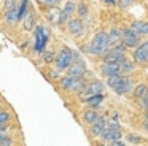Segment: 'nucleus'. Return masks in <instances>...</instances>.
Wrapping results in <instances>:
<instances>
[{"mask_svg":"<svg viewBox=\"0 0 148 146\" xmlns=\"http://www.w3.org/2000/svg\"><path fill=\"white\" fill-rule=\"evenodd\" d=\"M5 19H7L8 24H16L19 21V6L13 5L11 8H8L5 13Z\"/></svg>","mask_w":148,"mask_h":146,"instance_id":"f3484780","label":"nucleus"},{"mask_svg":"<svg viewBox=\"0 0 148 146\" xmlns=\"http://www.w3.org/2000/svg\"><path fill=\"white\" fill-rule=\"evenodd\" d=\"M126 140H127V143H131V145H140L143 138L138 136V135H134V133H129V135L126 136Z\"/></svg>","mask_w":148,"mask_h":146,"instance_id":"bb28decb","label":"nucleus"},{"mask_svg":"<svg viewBox=\"0 0 148 146\" xmlns=\"http://www.w3.org/2000/svg\"><path fill=\"white\" fill-rule=\"evenodd\" d=\"M110 48V40H108V32H97L92 37V40L89 41L86 48V53H89L91 56H99L102 57V54L107 53V49Z\"/></svg>","mask_w":148,"mask_h":146,"instance_id":"f257e3e1","label":"nucleus"},{"mask_svg":"<svg viewBox=\"0 0 148 146\" xmlns=\"http://www.w3.org/2000/svg\"><path fill=\"white\" fill-rule=\"evenodd\" d=\"M105 126H107L105 117L100 116L99 119L96 121V122L91 124V127H89V133H91V136H92V138H97V136H100V133H102V130H103V127H105Z\"/></svg>","mask_w":148,"mask_h":146,"instance_id":"4468645a","label":"nucleus"},{"mask_svg":"<svg viewBox=\"0 0 148 146\" xmlns=\"http://www.w3.org/2000/svg\"><path fill=\"white\" fill-rule=\"evenodd\" d=\"M123 78H124V76H123L121 73H116V75L108 76V78H107V86H108L110 89H113V91H115V89L118 87L119 84H121Z\"/></svg>","mask_w":148,"mask_h":146,"instance_id":"6ab92c4d","label":"nucleus"},{"mask_svg":"<svg viewBox=\"0 0 148 146\" xmlns=\"http://www.w3.org/2000/svg\"><path fill=\"white\" fill-rule=\"evenodd\" d=\"M7 129H8L7 124H0V133H5V132H7Z\"/></svg>","mask_w":148,"mask_h":146,"instance_id":"e433bc0d","label":"nucleus"},{"mask_svg":"<svg viewBox=\"0 0 148 146\" xmlns=\"http://www.w3.org/2000/svg\"><path fill=\"white\" fill-rule=\"evenodd\" d=\"M100 73L102 76L108 78L112 75H116V73H121V65L118 62H103L100 65Z\"/></svg>","mask_w":148,"mask_h":146,"instance_id":"f8f14e48","label":"nucleus"},{"mask_svg":"<svg viewBox=\"0 0 148 146\" xmlns=\"http://www.w3.org/2000/svg\"><path fill=\"white\" fill-rule=\"evenodd\" d=\"M29 11V0H21V5H19V21H23L24 16L27 14Z\"/></svg>","mask_w":148,"mask_h":146,"instance_id":"a878e982","label":"nucleus"},{"mask_svg":"<svg viewBox=\"0 0 148 146\" xmlns=\"http://www.w3.org/2000/svg\"><path fill=\"white\" fill-rule=\"evenodd\" d=\"M112 146H124V141L123 140H116V141H113V143H110Z\"/></svg>","mask_w":148,"mask_h":146,"instance_id":"c9c22d12","label":"nucleus"},{"mask_svg":"<svg viewBox=\"0 0 148 146\" xmlns=\"http://www.w3.org/2000/svg\"><path fill=\"white\" fill-rule=\"evenodd\" d=\"M77 14H78V18H81V19L88 18V14H89V8H88V5L84 2H81V3L77 5Z\"/></svg>","mask_w":148,"mask_h":146,"instance_id":"393cba45","label":"nucleus"},{"mask_svg":"<svg viewBox=\"0 0 148 146\" xmlns=\"http://www.w3.org/2000/svg\"><path fill=\"white\" fill-rule=\"evenodd\" d=\"M119 65H121V73H123V75H127V73L134 72V68H135V62L129 60L127 57H126V59L119 63Z\"/></svg>","mask_w":148,"mask_h":146,"instance_id":"b1692460","label":"nucleus"},{"mask_svg":"<svg viewBox=\"0 0 148 146\" xmlns=\"http://www.w3.org/2000/svg\"><path fill=\"white\" fill-rule=\"evenodd\" d=\"M67 30L70 32L72 35L78 37V35L83 33L84 30V24H83V19L81 18H70L67 22Z\"/></svg>","mask_w":148,"mask_h":146,"instance_id":"9b49d317","label":"nucleus"},{"mask_svg":"<svg viewBox=\"0 0 148 146\" xmlns=\"http://www.w3.org/2000/svg\"><path fill=\"white\" fill-rule=\"evenodd\" d=\"M23 21H24V29H26V30H32L34 22H35V11H32V10L27 11V14L24 16Z\"/></svg>","mask_w":148,"mask_h":146,"instance_id":"4be33fe9","label":"nucleus"},{"mask_svg":"<svg viewBox=\"0 0 148 146\" xmlns=\"http://www.w3.org/2000/svg\"><path fill=\"white\" fill-rule=\"evenodd\" d=\"M134 3H135V0H118L116 5H118L121 10H126V8H129V6H132Z\"/></svg>","mask_w":148,"mask_h":146,"instance_id":"c85d7f7f","label":"nucleus"},{"mask_svg":"<svg viewBox=\"0 0 148 146\" xmlns=\"http://www.w3.org/2000/svg\"><path fill=\"white\" fill-rule=\"evenodd\" d=\"M108 40H110V46L115 44V43L123 41V30H119V29H112V30L108 32Z\"/></svg>","mask_w":148,"mask_h":146,"instance_id":"aec40b11","label":"nucleus"},{"mask_svg":"<svg viewBox=\"0 0 148 146\" xmlns=\"http://www.w3.org/2000/svg\"><path fill=\"white\" fill-rule=\"evenodd\" d=\"M42 5H46V6H56L62 2V0H38Z\"/></svg>","mask_w":148,"mask_h":146,"instance_id":"2f4dec72","label":"nucleus"},{"mask_svg":"<svg viewBox=\"0 0 148 146\" xmlns=\"http://www.w3.org/2000/svg\"><path fill=\"white\" fill-rule=\"evenodd\" d=\"M102 59H103V62H118V63H121L123 60L126 59V54L116 53V51H112V49H107V53L102 54Z\"/></svg>","mask_w":148,"mask_h":146,"instance_id":"2eb2a0df","label":"nucleus"},{"mask_svg":"<svg viewBox=\"0 0 148 146\" xmlns=\"http://www.w3.org/2000/svg\"><path fill=\"white\" fill-rule=\"evenodd\" d=\"M102 116V114L97 111V108H89V110H84L83 111V121L84 122H88V124H92V122H96L99 117Z\"/></svg>","mask_w":148,"mask_h":146,"instance_id":"dca6fc26","label":"nucleus"},{"mask_svg":"<svg viewBox=\"0 0 148 146\" xmlns=\"http://www.w3.org/2000/svg\"><path fill=\"white\" fill-rule=\"evenodd\" d=\"M73 62V51L70 48H62L54 57V63H56V68L59 72H65V70L70 67V63Z\"/></svg>","mask_w":148,"mask_h":146,"instance_id":"20e7f679","label":"nucleus"},{"mask_svg":"<svg viewBox=\"0 0 148 146\" xmlns=\"http://www.w3.org/2000/svg\"><path fill=\"white\" fill-rule=\"evenodd\" d=\"M49 75H51V78H54V79H59V70L56 68V70H53L51 73H49Z\"/></svg>","mask_w":148,"mask_h":146,"instance_id":"f704fd0d","label":"nucleus"},{"mask_svg":"<svg viewBox=\"0 0 148 146\" xmlns=\"http://www.w3.org/2000/svg\"><path fill=\"white\" fill-rule=\"evenodd\" d=\"M148 95V86L147 84H138L134 87V97L137 98V100H142L143 97H147Z\"/></svg>","mask_w":148,"mask_h":146,"instance_id":"5701e85b","label":"nucleus"},{"mask_svg":"<svg viewBox=\"0 0 148 146\" xmlns=\"http://www.w3.org/2000/svg\"><path fill=\"white\" fill-rule=\"evenodd\" d=\"M103 89H105V84L102 81H92V83H88L84 91L81 92V97H89V95H94V94H102Z\"/></svg>","mask_w":148,"mask_h":146,"instance_id":"9d476101","label":"nucleus"},{"mask_svg":"<svg viewBox=\"0 0 148 146\" xmlns=\"http://www.w3.org/2000/svg\"><path fill=\"white\" fill-rule=\"evenodd\" d=\"M143 129L148 132V121H145V124H143Z\"/></svg>","mask_w":148,"mask_h":146,"instance_id":"4c0bfd02","label":"nucleus"},{"mask_svg":"<svg viewBox=\"0 0 148 146\" xmlns=\"http://www.w3.org/2000/svg\"><path fill=\"white\" fill-rule=\"evenodd\" d=\"M59 84H61V87L67 92H80L81 94V92L84 91L88 83L84 81V78H73V76L67 75V76H62V78L59 79Z\"/></svg>","mask_w":148,"mask_h":146,"instance_id":"f03ea898","label":"nucleus"},{"mask_svg":"<svg viewBox=\"0 0 148 146\" xmlns=\"http://www.w3.org/2000/svg\"><path fill=\"white\" fill-rule=\"evenodd\" d=\"M3 3H5V10H8L13 5H16V0H3Z\"/></svg>","mask_w":148,"mask_h":146,"instance_id":"473e14b6","label":"nucleus"},{"mask_svg":"<svg viewBox=\"0 0 148 146\" xmlns=\"http://www.w3.org/2000/svg\"><path fill=\"white\" fill-rule=\"evenodd\" d=\"M132 57H134V62L138 63V65H142V67L148 65V40L140 43L137 48H134Z\"/></svg>","mask_w":148,"mask_h":146,"instance_id":"423d86ee","label":"nucleus"},{"mask_svg":"<svg viewBox=\"0 0 148 146\" xmlns=\"http://www.w3.org/2000/svg\"><path fill=\"white\" fill-rule=\"evenodd\" d=\"M105 5H108V6H116V3H118V0H102Z\"/></svg>","mask_w":148,"mask_h":146,"instance_id":"72a5a7b5","label":"nucleus"},{"mask_svg":"<svg viewBox=\"0 0 148 146\" xmlns=\"http://www.w3.org/2000/svg\"><path fill=\"white\" fill-rule=\"evenodd\" d=\"M54 57H56V54L53 53V51H46V53L43 54V60H45L46 63H51V62H54Z\"/></svg>","mask_w":148,"mask_h":146,"instance_id":"c756f323","label":"nucleus"},{"mask_svg":"<svg viewBox=\"0 0 148 146\" xmlns=\"http://www.w3.org/2000/svg\"><path fill=\"white\" fill-rule=\"evenodd\" d=\"M13 145V140L10 136H7L5 133H0V146H10Z\"/></svg>","mask_w":148,"mask_h":146,"instance_id":"cd10ccee","label":"nucleus"},{"mask_svg":"<svg viewBox=\"0 0 148 146\" xmlns=\"http://www.w3.org/2000/svg\"><path fill=\"white\" fill-rule=\"evenodd\" d=\"M134 87H135L134 81H132L131 78H127V76H124L121 84L115 89V92L118 95H127V94H131V92H134Z\"/></svg>","mask_w":148,"mask_h":146,"instance_id":"ddd939ff","label":"nucleus"},{"mask_svg":"<svg viewBox=\"0 0 148 146\" xmlns=\"http://www.w3.org/2000/svg\"><path fill=\"white\" fill-rule=\"evenodd\" d=\"M123 43L126 44L127 48H137L138 44L142 43L140 41V33L137 30H134L132 27H126L123 29Z\"/></svg>","mask_w":148,"mask_h":146,"instance_id":"39448f33","label":"nucleus"},{"mask_svg":"<svg viewBox=\"0 0 148 146\" xmlns=\"http://www.w3.org/2000/svg\"><path fill=\"white\" fill-rule=\"evenodd\" d=\"M73 13H77V5H75V2L69 0V2L64 5V8L61 10V16H59L58 24H59V25L67 24V22H69V19L72 18V14H73Z\"/></svg>","mask_w":148,"mask_h":146,"instance_id":"6e6552de","label":"nucleus"},{"mask_svg":"<svg viewBox=\"0 0 148 146\" xmlns=\"http://www.w3.org/2000/svg\"><path fill=\"white\" fill-rule=\"evenodd\" d=\"M84 103H86L89 108H99L100 105L103 103V94H94V95H89V97L84 98Z\"/></svg>","mask_w":148,"mask_h":146,"instance_id":"a211bd4d","label":"nucleus"},{"mask_svg":"<svg viewBox=\"0 0 148 146\" xmlns=\"http://www.w3.org/2000/svg\"><path fill=\"white\" fill-rule=\"evenodd\" d=\"M131 27L134 30H137L140 35H148V22L145 21H134L131 24Z\"/></svg>","mask_w":148,"mask_h":146,"instance_id":"412c9836","label":"nucleus"},{"mask_svg":"<svg viewBox=\"0 0 148 146\" xmlns=\"http://www.w3.org/2000/svg\"><path fill=\"white\" fill-rule=\"evenodd\" d=\"M100 138H102L107 145L116 141V140H121L123 138V133H121V129H119V124L112 122V121L107 122V126L103 127L102 133H100Z\"/></svg>","mask_w":148,"mask_h":146,"instance_id":"7ed1b4c3","label":"nucleus"},{"mask_svg":"<svg viewBox=\"0 0 148 146\" xmlns=\"http://www.w3.org/2000/svg\"><path fill=\"white\" fill-rule=\"evenodd\" d=\"M34 41H35L34 48H35L37 53H42V51L45 49L46 43H48V35H46V32L43 30L40 25L35 29V38H34Z\"/></svg>","mask_w":148,"mask_h":146,"instance_id":"1a4fd4ad","label":"nucleus"},{"mask_svg":"<svg viewBox=\"0 0 148 146\" xmlns=\"http://www.w3.org/2000/svg\"><path fill=\"white\" fill-rule=\"evenodd\" d=\"M145 121H148V110H145Z\"/></svg>","mask_w":148,"mask_h":146,"instance_id":"58836bf2","label":"nucleus"},{"mask_svg":"<svg viewBox=\"0 0 148 146\" xmlns=\"http://www.w3.org/2000/svg\"><path fill=\"white\" fill-rule=\"evenodd\" d=\"M65 72H67L70 76H73V78H84L86 65H84V62L81 59H77V60H73V62L70 63V67H69Z\"/></svg>","mask_w":148,"mask_h":146,"instance_id":"0eeeda50","label":"nucleus"},{"mask_svg":"<svg viewBox=\"0 0 148 146\" xmlns=\"http://www.w3.org/2000/svg\"><path fill=\"white\" fill-rule=\"evenodd\" d=\"M11 119V114L8 113V111H0V124H7L8 121Z\"/></svg>","mask_w":148,"mask_h":146,"instance_id":"7c9ffc66","label":"nucleus"}]
</instances>
